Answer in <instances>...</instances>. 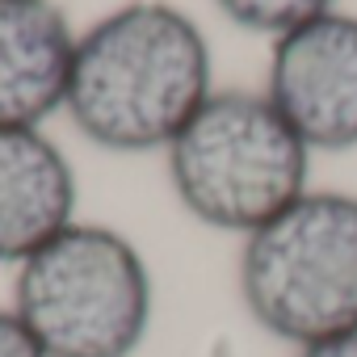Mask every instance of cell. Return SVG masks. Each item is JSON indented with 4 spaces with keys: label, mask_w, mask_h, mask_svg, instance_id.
I'll use <instances>...</instances> for the list:
<instances>
[{
    "label": "cell",
    "mask_w": 357,
    "mask_h": 357,
    "mask_svg": "<svg viewBox=\"0 0 357 357\" xmlns=\"http://www.w3.org/2000/svg\"><path fill=\"white\" fill-rule=\"evenodd\" d=\"M215 93L202 26L168 0H130L76 38L63 114L101 151H168Z\"/></svg>",
    "instance_id": "obj_1"
},
{
    "label": "cell",
    "mask_w": 357,
    "mask_h": 357,
    "mask_svg": "<svg viewBox=\"0 0 357 357\" xmlns=\"http://www.w3.org/2000/svg\"><path fill=\"white\" fill-rule=\"evenodd\" d=\"M164 164L185 215L244 240L311 190V147L265 89H215L168 143Z\"/></svg>",
    "instance_id": "obj_2"
},
{
    "label": "cell",
    "mask_w": 357,
    "mask_h": 357,
    "mask_svg": "<svg viewBox=\"0 0 357 357\" xmlns=\"http://www.w3.org/2000/svg\"><path fill=\"white\" fill-rule=\"evenodd\" d=\"M47 357H135L151 336L155 282L105 223H72L13 273V303Z\"/></svg>",
    "instance_id": "obj_3"
},
{
    "label": "cell",
    "mask_w": 357,
    "mask_h": 357,
    "mask_svg": "<svg viewBox=\"0 0 357 357\" xmlns=\"http://www.w3.org/2000/svg\"><path fill=\"white\" fill-rule=\"evenodd\" d=\"M248 319L290 349L357 332V194L307 190L240 248Z\"/></svg>",
    "instance_id": "obj_4"
},
{
    "label": "cell",
    "mask_w": 357,
    "mask_h": 357,
    "mask_svg": "<svg viewBox=\"0 0 357 357\" xmlns=\"http://www.w3.org/2000/svg\"><path fill=\"white\" fill-rule=\"evenodd\" d=\"M265 97L315 151L357 147V17L324 13L269 47Z\"/></svg>",
    "instance_id": "obj_5"
},
{
    "label": "cell",
    "mask_w": 357,
    "mask_h": 357,
    "mask_svg": "<svg viewBox=\"0 0 357 357\" xmlns=\"http://www.w3.org/2000/svg\"><path fill=\"white\" fill-rule=\"evenodd\" d=\"M76 168L43 126H0V265H22L76 223Z\"/></svg>",
    "instance_id": "obj_6"
},
{
    "label": "cell",
    "mask_w": 357,
    "mask_h": 357,
    "mask_svg": "<svg viewBox=\"0 0 357 357\" xmlns=\"http://www.w3.org/2000/svg\"><path fill=\"white\" fill-rule=\"evenodd\" d=\"M76 38L55 0H0V126H43L63 109Z\"/></svg>",
    "instance_id": "obj_7"
},
{
    "label": "cell",
    "mask_w": 357,
    "mask_h": 357,
    "mask_svg": "<svg viewBox=\"0 0 357 357\" xmlns=\"http://www.w3.org/2000/svg\"><path fill=\"white\" fill-rule=\"evenodd\" d=\"M219 13L248 30V34H269V38H282L324 13L336 9V0H215Z\"/></svg>",
    "instance_id": "obj_8"
},
{
    "label": "cell",
    "mask_w": 357,
    "mask_h": 357,
    "mask_svg": "<svg viewBox=\"0 0 357 357\" xmlns=\"http://www.w3.org/2000/svg\"><path fill=\"white\" fill-rule=\"evenodd\" d=\"M0 357H47L13 307H0Z\"/></svg>",
    "instance_id": "obj_9"
},
{
    "label": "cell",
    "mask_w": 357,
    "mask_h": 357,
    "mask_svg": "<svg viewBox=\"0 0 357 357\" xmlns=\"http://www.w3.org/2000/svg\"><path fill=\"white\" fill-rule=\"evenodd\" d=\"M294 357H357V332L353 336H336V340H319L307 349H294Z\"/></svg>",
    "instance_id": "obj_10"
}]
</instances>
